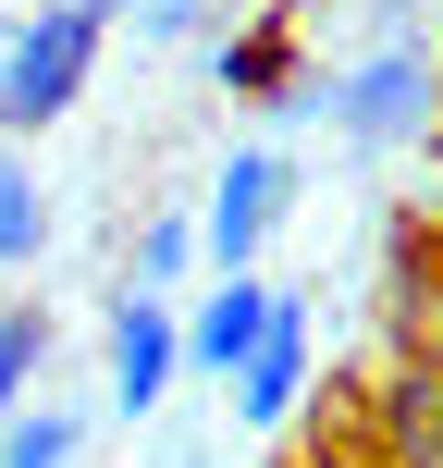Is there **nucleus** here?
<instances>
[{"instance_id":"obj_1","label":"nucleus","mask_w":443,"mask_h":468,"mask_svg":"<svg viewBox=\"0 0 443 468\" xmlns=\"http://www.w3.org/2000/svg\"><path fill=\"white\" fill-rule=\"evenodd\" d=\"M283 123H332L345 148H419L443 123V49L431 37H382V49H357L332 74H296Z\"/></svg>"},{"instance_id":"obj_2","label":"nucleus","mask_w":443,"mask_h":468,"mask_svg":"<svg viewBox=\"0 0 443 468\" xmlns=\"http://www.w3.org/2000/svg\"><path fill=\"white\" fill-rule=\"evenodd\" d=\"M99 37H111L99 0H25V13H0V136H49L87 99Z\"/></svg>"},{"instance_id":"obj_3","label":"nucleus","mask_w":443,"mask_h":468,"mask_svg":"<svg viewBox=\"0 0 443 468\" xmlns=\"http://www.w3.org/2000/svg\"><path fill=\"white\" fill-rule=\"evenodd\" d=\"M283 210H296V161H283V148H222L210 197H197V247H210V271H258V247H271Z\"/></svg>"},{"instance_id":"obj_4","label":"nucleus","mask_w":443,"mask_h":468,"mask_svg":"<svg viewBox=\"0 0 443 468\" xmlns=\"http://www.w3.org/2000/svg\"><path fill=\"white\" fill-rule=\"evenodd\" d=\"M173 382H185V308L173 296H148V283H123L111 296V420H161L173 407Z\"/></svg>"},{"instance_id":"obj_5","label":"nucleus","mask_w":443,"mask_h":468,"mask_svg":"<svg viewBox=\"0 0 443 468\" xmlns=\"http://www.w3.org/2000/svg\"><path fill=\"white\" fill-rule=\"evenodd\" d=\"M271 321H283V283H258V271H222L210 296L185 308V382H234L258 346H271Z\"/></svg>"},{"instance_id":"obj_6","label":"nucleus","mask_w":443,"mask_h":468,"mask_svg":"<svg viewBox=\"0 0 443 468\" xmlns=\"http://www.w3.org/2000/svg\"><path fill=\"white\" fill-rule=\"evenodd\" d=\"M308 357H321V333H308V308L283 296L271 346H258L247 370H234V420H247V431H283V420H296V395H308Z\"/></svg>"},{"instance_id":"obj_7","label":"nucleus","mask_w":443,"mask_h":468,"mask_svg":"<svg viewBox=\"0 0 443 468\" xmlns=\"http://www.w3.org/2000/svg\"><path fill=\"white\" fill-rule=\"evenodd\" d=\"M37 259H49V186L25 136H0V271H37Z\"/></svg>"},{"instance_id":"obj_8","label":"nucleus","mask_w":443,"mask_h":468,"mask_svg":"<svg viewBox=\"0 0 443 468\" xmlns=\"http://www.w3.org/2000/svg\"><path fill=\"white\" fill-rule=\"evenodd\" d=\"M74 456H87V407H62V395H37L0 431V468H74Z\"/></svg>"},{"instance_id":"obj_9","label":"nucleus","mask_w":443,"mask_h":468,"mask_svg":"<svg viewBox=\"0 0 443 468\" xmlns=\"http://www.w3.org/2000/svg\"><path fill=\"white\" fill-rule=\"evenodd\" d=\"M37 370H49V321L37 308H0V431L37 407Z\"/></svg>"},{"instance_id":"obj_10","label":"nucleus","mask_w":443,"mask_h":468,"mask_svg":"<svg viewBox=\"0 0 443 468\" xmlns=\"http://www.w3.org/2000/svg\"><path fill=\"white\" fill-rule=\"evenodd\" d=\"M222 87H247V99H296V37L283 25H258V37H222Z\"/></svg>"},{"instance_id":"obj_11","label":"nucleus","mask_w":443,"mask_h":468,"mask_svg":"<svg viewBox=\"0 0 443 468\" xmlns=\"http://www.w3.org/2000/svg\"><path fill=\"white\" fill-rule=\"evenodd\" d=\"M197 259H210V247H197V222H185V210H161V222L136 234V271H123V283H148V296H173V283H185Z\"/></svg>"},{"instance_id":"obj_12","label":"nucleus","mask_w":443,"mask_h":468,"mask_svg":"<svg viewBox=\"0 0 443 468\" xmlns=\"http://www.w3.org/2000/svg\"><path fill=\"white\" fill-rule=\"evenodd\" d=\"M210 13H222V0H136V37H161V49H197V37H210Z\"/></svg>"},{"instance_id":"obj_13","label":"nucleus","mask_w":443,"mask_h":468,"mask_svg":"<svg viewBox=\"0 0 443 468\" xmlns=\"http://www.w3.org/2000/svg\"><path fill=\"white\" fill-rule=\"evenodd\" d=\"M99 13H111V25H136V0H99Z\"/></svg>"}]
</instances>
